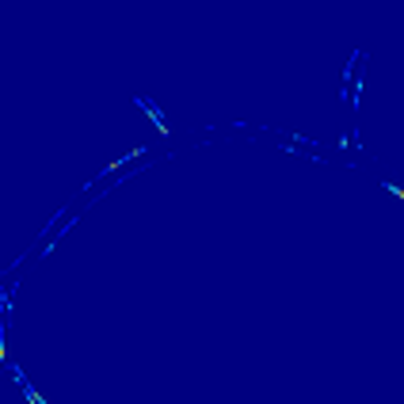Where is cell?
Masks as SVG:
<instances>
[{
  "label": "cell",
  "mask_w": 404,
  "mask_h": 404,
  "mask_svg": "<svg viewBox=\"0 0 404 404\" xmlns=\"http://www.w3.org/2000/svg\"><path fill=\"white\" fill-rule=\"evenodd\" d=\"M145 114L149 119L156 122V130H160V138H168V126H164V119H160V111H156V107H145Z\"/></svg>",
  "instance_id": "1"
},
{
  "label": "cell",
  "mask_w": 404,
  "mask_h": 404,
  "mask_svg": "<svg viewBox=\"0 0 404 404\" xmlns=\"http://www.w3.org/2000/svg\"><path fill=\"white\" fill-rule=\"evenodd\" d=\"M27 400H31V404H50V400H46V396H38V393H31V389H27Z\"/></svg>",
  "instance_id": "2"
},
{
  "label": "cell",
  "mask_w": 404,
  "mask_h": 404,
  "mask_svg": "<svg viewBox=\"0 0 404 404\" xmlns=\"http://www.w3.org/2000/svg\"><path fill=\"white\" fill-rule=\"evenodd\" d=\"M4 351H8V347H4V332H0V366H4Z\"/></svg>",
  "instance_id": "3"
}]
</instances>
